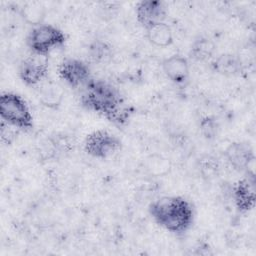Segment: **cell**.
Masks as SVG:
<instances>
[{"label":"cell","mask_w":256,"mask_h":256,"mask_svg":"<svg viewBox=\"0 0 256 256\" xmlns=\"http://www.w3.org/2000/svg\"><path fill=\"white\" fill-rule=\"evenodd\" d=\"M167 8L164 2L158 0H143L136 6L137 21L146 29L154 24L164 22Z\"/></svg>","instance_id":"cell-9"},{"label":"cell","mask_w":256,"mask_h":256,"mask_svg":"<svg viewBox=\"0 0 256 256\" xmlns=\"http://www.w3.org/2000/svg\"><path fill=\"white\" fill-rule=\"evenodd\" d=\"M148 211L153 220L174 234L187 232L194 222L192 204L181 196H164L153 201Z\"/></svg>","instance_id":"cell-2"},{"label":"cell","mask_w":256,"mask_h":256,"mask_svg":"<svg viewBox=\"0 0 256 256\" xmlns=\"http://www.w3.org/2000/svg\"><path fill=\"white\" fill-rule=\"evenodd\" d=\"M21 15L28 23L37 26L41 24L44 13L43 8H40V6H34L33 4H29L25 8L21 9Z\"/></svg>","instance_id":"cell-17"},{"label":"cell","mask_w":256,"mask_h":256,"mask_svg":"<svg viewBox=\"0 0 256 256\" xmlns=\"http://www.w3.org/2000/svg\"><path fill=\"white\" fill-rule=\"evenodd\" d=\"M122 148L121 140L109 131L99 129L88 134L84 140V151L96 159H107Z\"/></svg>","instance_id":"cell-5"},{"label":"cell","mask_w":256,"mask_h":256,"mask_svg":"<svg viewBox=\"0 0 256 256\" xmlns=\"http://www.w3.org/2000/svg\"><path fill=\"white\" fill-rule=\"evenodd\" d=\"M58 76L72 88L83 87L91 79L88 64L76 58L64 59L58 66Z\"/></svg>","instance_id":"cell-7"},{"label":"cell","mask_w":256,"mask_h":256,"mask_svg":"<svg viewBox=\"0 0 256 256\" xmlns=\"http://www.w3.org/2000/svg\"><path fill=\"white\" fill-rule=\"evenodd\" d=\"M63 98V91L60 86L50 82L43 85L42 89L39 91L40 102L49 108H56L60 105Z\"/></svg>","instance_id":"cell-15"},{"label":"cell","mask_w":256,"mask_h":256,"mask_svg":"<svg viewBox=\"0 0 256 256\" xmlns=\"http://www.w3.org/2000/svg\"><path fill=\"white\" fill-rule=\"evenodd\" d=\"M216 47L214 42L204 36H199L195 39L190 47L189 56L195 61H208L213 58Z\"/></svg>","instance_id":"cell-14"},{"label":"cell","mask_w":256,"mask_h":256,"mask_svg":"<svg viewBox=\"0 0 256 256\" xmlns=\"http://www.w3.org/2000/svg\"><path fill=\"white\" fill-rule=\"evenodd\" d=\"M227 162L237 171H247L255 155L252 146L247 142L230 143L224 151Z\"/></svg>","instance_id":"cell-10"},{"label":"cell","mask_w":256,"mask_h":256,"mask_svg":"<svg viewBox=\"0 0 256 256\" xmlns=\"http://www.w3.org/2000/svg\"><path fill=\"white\" fill-rule=\"evenodd\" d=\"M81 93L82 105L105 117L117 126H124L131 115V110L120 92L104 80L90 79Z\"/></svg>","instance_id":"cell-1"},{"label":"cell","mask_w":256,"mask_h":256,"mask_svg":"<svg viewBox=\"0 0 256 256\" xmlns=\"http://www.w3.org/2000/svg\"><path fill=\"white\" fill-rule=\"evenodd\" d=\"M212 70L223 76H235L242 72L240 57L232 53H223L215 57L211 62Z\"/></svg>","instance_id":"cell-12"},{"label":"cell","mask_w":256,"mask_h":256,"mask_svg":"<svg viewBox=\"0 0 256 256\" xmlns=\"http://www.w3.org/2000/svg\"><path fill=\"white\" fill-rule=\"evenodd\" d=\"M200 128L203 136L207 139H212L217 134V123L210 117H206L201 121Z\"/></svg>","instance_id":"cell-18"},{"label":"cell","mask_w":256,"mask_h":256,"mask_svg":"<svg viewBox=\"0 0 256 256\" xmlns=\"http://www.w3.org/2000/svg\"><path fill=\"white\" fill-rule=\"evenodd\" d=\"M233 199L240 213L245 214L253 210L256 203V178L253 172L247 170L245 176L236 183Z\"/></svg>","instance_id":"cell-8"},{"label":"cell","mask_w":256,"mask_h":256,"mask_svg":"<svg viewBox=\"0 0 256 256\" xmlns=\"http://www.w3.org/2000/svg\"><path fill=\"white\" fill-rule=\"evenodd\" d=\"M17 130L18 129H16L15 127L2 121L1 122V140H2V142L5 143L6 145L11 144L13 142V140L15 139Z\"/></svg>","instance_id":"cell-19"},{"label":"cell","mask_w":256,"mask_h":256,"mask_svg":"<svg viewBox=\"0 0 256 256\" xmlns=\"http://www.w3.org/2000/svg\"><path fill=\"white\" fill-rule=\"evenodd\" d=\"M48 56L31 53L19 66V77L27 86L40 85L48 77Z\"/></svg>","instance_id":"cell-6"},{"label":"cell","mask_w":256,"mask_h":256,"mask_svg":"<svg viewBox=\"0 0 256 256\" xmlns=\"http://www.w3.org/2000/svg\"><path fill=\"white\" fill-rule=\"evenodd\" d=\"M0 116L2 121L18 130L33 128V116L26 101L18 94L4 92L0 96Z\"/></svg>","instance_id":"cell-3"},{"label":"cell","mask_w":256,"mask_h":256,"mask_svg":"<svg viewBox=\"0 0 256 256\" xmlns=\"http://www.w3.org/2000/svg\"><path fill=\"white\" fill-rule=\"evenodd\" d=\"M89 56L96 63L107 62L112 56V48L108 43L97 40L90 45Z\"/></svg>","instance_id":"cell-16"},{"label":"cell","mask_w":256,"mask_h":256,"mask_svg":"<svg viewBox=\"0 0 256 256\" xmlns=\"http://www.w3.org/2000/svg\"><path fill=\"white\" fill-rule=\"evenodd\" d=\"M162 69L165 76L176 85H183L189 79V62L182 55H172L164 59Z\"/></svg>","instance_id":"cell-11"},{"label":"cell","mask_w":256,"mask_h":256,"mask_svg":"<svg viewBox=\"0 0 256 256\" xmlns=\"http://www.w3.org/2000/svg\"><path fill=\"white\" fill-rule=\"evenodd\" d=\"M146 36L149 42L160 48H165L173 43V33L168 24L160 22L146 28Z\"/></svg>","instance_id":"cell-13"},{"label":"cell","mask_w":256,"mask_h":256,"mask_svg":"<svg viewBox=\"0 0 256 256\" xmlns=\"http://www.w3.org/2000/svg\"><path fill=\"white\" fill-rule=\"evenodd\" d=\"M65 33L51 24L35 26L27 36V45L31 53L48 56L51 51L61 47L66 42Z\"/></svg>","instance_id":"cell-4"}]
</instances>
